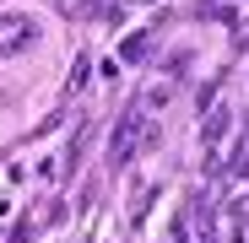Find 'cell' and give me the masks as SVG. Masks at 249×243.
Segmentation results:
<instances>
[{
    "label": "cell",
    "instance_id": "6da1fadb",
    "mask_svg": "<svg viewBox=\"0 0 249 243\" xmlns=\"http://www.w3.org/2000/svg\"><path fill=\"white\" fill-rule=\"evenodd\" d=\"M22 44H33V22L27 16H0V54H17Z\"/></svg>",
    "mask_w": 249,
    "mask_h": 243
}]
</instances>
